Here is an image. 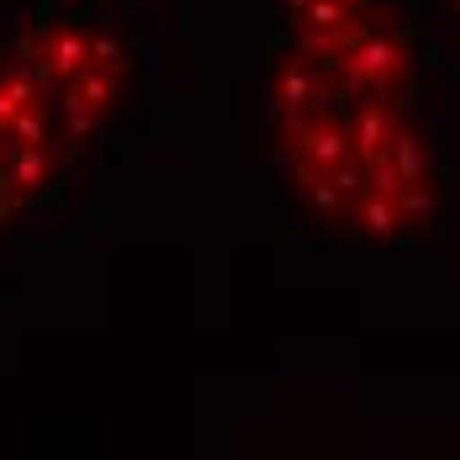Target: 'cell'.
<instances>
[{"label": "cell", "mask_w": 460, "mask_h": 460, "mask_svg": "<svg viewBox=\"0 0 460 460\" xmlns=\"http://www.w3.org/2000/svg\"><path fill=\"white\" fill-rule=\"evenodd\" d=\"M265 128L286 190L333 238L402 249L434 228L450 175L408 0H276Z\"/></svg>", "instance_id": "obj_1"}, {"label": "cell", "mask_w": 460, "mask_h": 460, "mask_svg": "<svg viewBox=\"0 0 460 460\" xmlns=\"http://www.w3.org/2000/svg\"><path fill=\"white\" fill-rule=\"evenodd\" d=\"M133 75V27L106 5H48L0 43V243L69 196Z\"/></svg>", "instance_id": "obj_2"}, {"label": "cell", "mask_w": 460, "mask_h": 460, "mask_svg": "<svg viewBox=\"0 0 460 460\" xmlns=\"http://www.w3.org/2000/svg\"><path fill=\"white\" fill-rule=\"evenodd\" d=\"M445 5H450V11H456V16H460V0H445Z\"/></svg>", "instance_id": "obj_3"}]
</instances>
